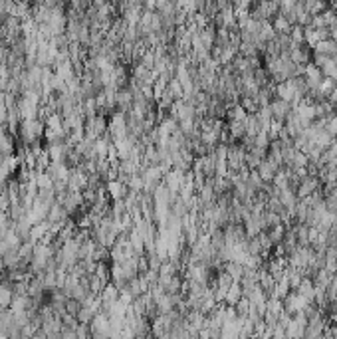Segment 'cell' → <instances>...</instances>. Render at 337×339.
Returning <instances> with one entry per match:
<instances>
[{
  "label": "cell",
  "mask_w": 337,
  "mask_h": 339,
  "mask_svg": "<svg viewBox=\"0 0 337 339\" xmlns=\"http://www.w3.org/2000/svg\"><path fill=\"white\" fill-rule=\"evenodd\" d=\"M244 296H242V286H240V282H232L230 286H228V290H226V296H224V301L222 303H226V305H236L240 299H242Z\"/></svg>",
  "instance_id": "obj_2"
},
{
  "label": "cell",
  "mask_w": 337,
  "mask_h": 339,
  "mask_svg": "<svg viewBox=\"0 0 337 339\" xmlns=\"http://www.w3.org/2000/svg\"><path fill=\"white\" fill-rule=\"evenodd\" d=\"M268 107H270V111H272V119H280V121H284V119L288 117V113L294 109V105H292L290 101H286V100H282V98H278V96H274V98L270 100Z\"/></svg>",
  "instance_id": "obj_1"
},
{
  "label": "cell",
  "mask_w": 337,
  "mask_h": 339,
  "mask_svg": "<svg viewBox=\"0 0 337 339\" xmlns=\"http://www.w3.org/2000/svg\"><path fill=\"white\" fill-rule=\"evenodd\" d=\"M266 234H268V238H270L274 244H278V242H282V238H284V234H286V224L280 222V224L268 226V228H266Z\"/></svg>",
  "instance_id": "obj_3"
}]
</instances>
